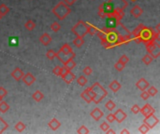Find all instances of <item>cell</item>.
<instances>
[{
	"label": "cell",
	"instance_id": "1",
	"mask_svg": "<svg viewBox=\"0 0 160 134\" xmlns=\"http://www.w3.org/2000/svg\"><path fill=\"white\" fill-rule=\"evenodd\" d=\"M71 12L70 7H68V5L65 4L63 1L59 2L55 7L53 8V15H55V17L60 20V21H63V20L66 19L69 14Z\"/></svg>",
	"mask_w": 160,
	"mask_h": 134
},
{
	"label": "cell",
	"instance_id": "2",
	"mask_svg": "<svg viewBox=\"0 0 160 134\" xmlns=\"http://www.w3.org/2000/svg\"><path fill=\"white\" fill-rule=\"evenodd\" d=\"M93 91V100L95 103H99L103 99L108 95L107 91H105V88L99 84L98 82H96L93 86L90 87Z\"/></svg>",
	"mask_w": 160,
	"mask_h": 134
},
{
	"label": "cell",
	"instance_id": "3",
	"mask_svg": "<svg viewBox=\"0 0 160 134\" xmlns=\"http://www.w3.org/2000/svg\"><path fill=\"white\" fill-rule=\"evenodd\" d=\"M75 53L72 51V48L70 45L68 44H64L63 46L60 48L59 51L56 52V57L62 63H64L69 58H75Z\"/></svg>",
	"mask_w": 160,
	"mask_h": 134
},
{
	"label": "cell",
	"instance_id": "4",
	"mask_svg": "<svg viewBox=\"0 0 160 134\" xmlns=\"http://www.w3.org/2000/svg\"><path fill=\"white\" fill-rule=\"evenodd\" d=\"M145 47L148 54H150L153 57V59H157L160 56V45L158 41L150 40L145 43Z\"/></svg>",
	"mask_w": 160,
	"mask_h": 134
},
{
	"label": "cell",
	"instance_id": "5",
	"mask_svg": "<svg viewBox=\"0 0 160 134\" xmlns=\"http://www.w3.org/2000/svg\"><path fill=\"white\" fill-rule=\"evenodd\" d=\"M72 33L76 36L84 37L88 34L87 32V22L83 21H79L71 29Z\"/></svg>",
	"mask_w": 160,
	"mask_h": 134
},
{
	"label": "cell",
	"instance_id": "6",
	"mask_svg": "<svg viewBox=\"0 0 160 134\" xmlns=\"http://www.w3.org/2000/svg\"><path fill=\"white\" fill-rule=\"evenodd\" d=\"M139 36L142 37L143 43H146V42H148L150 40H152V31H151V28H148L146 26H144V28L142 29L141 34H139Z\"/></svg>",
	"mask_w": 160,
	"mask_h": 134
},
{
	"label": "cell",
	"instance_id": "7",
	"mask_svg": "<svg viewBox=\"0 0 160 134\" xmlns=\"http://www.w3.org/2000/svg\"><path fill=\"white\" fill-rule=\"evenodd\" d=\"M22 81H23V83H24V85L26 86L30 87L36 82V77H35V76H33L32 73H26V74H23Z\"/></svg>",
	"mask_w": 160,
	"mask_h": 134
},
{
	"label": "cell",
	"instance_id": "8",
	"mask_svg": "<svg viewBox=\"0 0 160 134\" xmlns=\"http://www.w3.org/2000/svg\"><path fill=\"white\" fill-rule=\"evenodd\" d=\"M143 123H145L150 128H153L158 123V118L153 114V115L145 116V118H144V120H143Z\"/></svg>",
	"mask_w": 160,
	"mask_h": 134
},
{
	"label": "cell",
	"instance_id": "9",
	"mask_svg": "<svg viewBox=\"0 0 160 134\" xmlns=\"http://www.w3.org/2000/svg\"><path fill=\"white\" fill-rule=\"evenodd\" d=\"M113 115H114V118H115V121H117L118 123H122L124 120H126V118L127 116V113L124 112L123 109H117Z\"/></svg>",
	"mask_w": 160,
	"mask_h": 134
},
{
	"label": "cell",
	"instance_id": "10",
	"mask_svg": "<svg viewBox=\"0 0 160 134\" xmlns=\"http://www.w3.org/2000/svg\"><path fill=\"white\" fill-rule=\"evenodd\" d=\"M156 112V110L151 106V104L149 103H146L145 105H144L142 108H141V110H139V113H142V115L145 117L147 116H150V115H153V114Z\"/></svg>",
	"mask_w": 160,
	"mask_h": 134
},
{
	"label": "cell",
	"instance_id": "11",
	"mask_svg": "<svg viewBox=\"0 0 160 134\" xmlns=\"http://www.w3.org/2000/svg\"><path fill=\"white\" fill-rule=\"evenodd\" d=\"M120 24V21H118L117 19H115L112 16H108L107 19V27L110 29H115Z\"/></svg>",
	"mask_w": 160,
	"mask_h": 134
},
{
	"label": "cell",
	"instance_id": "12",
	"mask_svg": "<svg viewBox=\"0 0 160 134\" xmlns=\"http://www.w3.org/2000/svg\"><path fill=\"white\" fill-rule=\"evenodd\" d=\"M62 79L63 80L66 82L67 84H70L72 83L74 80H75V78H76V76H75V74L71 72V71H67L66 73H65L63 76H61Z\"/></svg>",
	"mask_w": 160,
	"mask_h": 134
},
{
	"label": "cell",
	"instance_id": "13",
	"mask_svg": "<svg viewBox=\"0 0 160 134\" xmlns=\"http://www.w3.org/2000/svg\"><path fill=\"white\" fill-rule=\"evenodd\" d=\"M150 86V84H149V82L146 80L145 78H141V79H139V80L137 81V83H136V87L139 89V91H146L147 89V88Z\"/></svg>",
	"mask_w": 160,
	"mask_h": 134
},
{
	"label": "cell",
	"instance_id": "14",
	"mask_svg": "<svg viewBox=\"0 0 160 134\" xmlns=\"http://www.w3.org/2000/svg\"><path fill=\"white\" fill-rule=\"evenodd\" d=\"M23 74H24V73L23 72L22 69L17 67V68H15L14 70L11 72V76L16 81H20V80H22V78H23Z\"/></svg>",
	"mask_w": 160,
	"mask_h": 134
},
{
	"label": "cell",
	"instance_id": "15",
	"mask_svg": "<svg viewBox=\"0 0 160 134\" xmlns=\"http://www.w3.org/2000/svg\"><path fill=\"white\" fill-rule=\"evenodd\" d=\"M90 116H91V117L94 119V120L98 121L99 119L104 116V113L98 107H97V108H95L91 113H90Z\"/></svg>",
	"mask_w": 160,
	"mask_h": 134
},
{
	"label": "cell",
	"instance_id": "16",
	"mask_svg": "<svg viewBox=\"0 0 160 134\" xmlns=\"http://www.w3.org/2000/svg\"><path fill=\"white\" fill-rule=\"evenodd\" d=\"M143 13V11L142 8L138 6V5H136V6H134L131 9H130V14L132 15V16L134 18H139L142 15Z\"/></svg>",
	"mask_w": 160,
	"mask_h": 134
},
{
	"label": "cell",
	"instance_id": "17",
	"mask_svg": "<svg viewBox=\"0 0 160 134\" xmlns=\"http://www.w3.org/2000/svg\"><path fill=\"white\" fill-rule=\"evenodd\" d=\"M48 126L52 130H57L58 128L61 127V123H60V121L57 120L56 118H53L52 120L49 121Z\"/></svg>",
	"mask_w": 160,
	"mask_h": 134
},
{
	"label": "cell",
	"instance_id": "18",
	"mask_svg": "<svg viewBox=\"0 0 160 134\" xmlns=\"http://www.w3.org/2000/svg\"><path fill=\"white\" fill-rule=\"evenodd\" d=\"M39 42L42 45H44V46H48V45L52 42V37L49 34L44 33L42 36H41V37H39Z\"/></svg>",
	"mask_w": 160,
	"mask_h": 134
},
{
	"label": "cell",
	"instance_id": "19",
	"mask_svg": "<svg viewBox=\"0 0 160 134\" xmlns=\"http://www.w3.org/2000/svg\"><path fill=\"white\" fill-rule=\"evenodd\" d=\"M64 66L66 67L68 71H71L73 68H75V66H76V62H75L74 59L73 58H69L68 59L66 62H65L64 63Z\"/></svg>",
	"mask_w": 160,
	"mask_h": 134
},
{
	"label": "cell",
	"instance_id": "20",
	"mask_svg": "<svg viewBox=\"0 0 160 134\" xmlns=\"http://www.w3.org/2000/svg\"><path fill=\"white\" fill-rule=\"evenodd\" d=\"M121 84H120L117 80H113L112 81L111 83H110V85H109V88L110 89H111L112 91L113 92H117L118 91H120V88H121Z\"/></svg>",
	"mask_w": 160,
	"mask_h": 134
},
{
	"label": "cell",
	"instance_id": "21",
	"mask_svg": "<svg viewBox=\"0 0 160 134\" xmlns=\"http://www.w3.org/2000/svg\"><path fill=\"white\" fill-rule=\"evenodd\" d=\"M32 98L34 99L37 102H39L43 100L44 98V94L41 91H36L33 94H32Z\"/></svg>",
	"mask_w": 160,
	"mask_h": 134
},
{
	"label": "cell",
	"instance_id": "22",
	"mask_svg": "<svg viewBox=\"0 0 160 134\" xmlns=\"http://www.w3.org/2000/svg\"><path fill=\"white\" fill-rule=\"evenodd\" d=\"M24 27L26 29H27L28 31H33V30L36 28V22L32 20H28V21L24 23Z\"/></svg>",
	"mask_w": 160,
	"mask_h": 134
},
{
	"label": "cell",
	"instance_id": "23",
	"mask_svg": "<svg viewBox=\"0 0 160 134\" xmlns=\"http://www.w3.org/2000/svg\"><path fill=\"white\" fill-rule=\"evenodd\" d=\"M144 28V25L142 23H141L139 25H138V27H136L134 30H133V32H132V34H133V36L134 37H136V36H139V34H141L142 31V29Z\"/></svg>",
	"mask_w": 160,
	"mask_h": 134
},
{
	"label": "cell",
	"instance_id": "24",
	"mask_svg": "<svg viewBox=\"0 0 160 134\" xmlns=\"http://www.w3.org/2000/svg\"><path fill=\"white\" fill-rule=\"evenodd\" d=\"M81 97L82 98V100H83V101H85L87 103L92 102V98L90 97V95L88 94V92H87L86 89H84V91L81 93Z\"/></svg>",
	"mask_w": 160,
	"mask_h": 134
},
{
	"label": "cell",
	"instance_id": "25",
	"mask_svg": "<svg viewBox=\"0 0 160 134\" xmlns=\"http://www.w3.org/2000/svg\"><path fill=\"white\" fill-rule=\"evenodd\" d=\"M9 128V124L0 116V134L3 133Z\"/></svg>",
	"mask_w": 160,
	"mask_h": 134
},
{
	"label": "cell",
	"instance_id": "26",
	"mask_svg": "<svg viewBox=\"0 0 160 134\" xmlns=\"http://www.w3.org/2000/svg\"><path fill=\"white\" fill-rule=\"evenodd\" d=\"M84 43V40H83V37H80V36H76V38H74L73 40V44L75 47L77 48H81Z\"/></svg>",
	"mask_w": 160,
	"mask_h": 134
},
{
	"label": "cell",
	"instance_id": "27",
	"mask_svg": "<svg viewBox=\"0 0 160 134\" xmlns=\"http://www.w3.org/2000/svg\"><path fill=\"white\" fill-rule=\"evenodd\" d=\"M9 110V105L4 101H1L0 102V112L1 113H7L8 111Z\"/></svg>",
	"mask_w": 160,
	"mask_h": 134
},
{
	"label": "cell",
	"instance_id": "28",
	"mask_svg": "<svg viewBox=\"0 0 160 134\" xmlns=\"http://www.w3.org/2000/svg\"><path fill=\"white\" fill-rule=\"evenodd\" d=\"M97 31H98V30H97V28L96 26H94V25H92V24H90V23L87 22V32H88V34H90L91 36H94V34H97Z\"/></svg>",
	"mask_w": 160,
	"mask_h": 134
},
{
	"label": "cell",
	"instance_id": "29",
	"mask_svg": "<svg viewBox=\"0 0 160 134\" xmlns=\"http://www.w3.org/2000/svg\"><path fill=\"white\" fill-rule=\"evenodd\" d=\"M26 124L22 121H19L16 125H15V130H16L18 132H23L24 130H26Z\"/></svg>",
	"mask_w": 160,
	"mask_h": 134
},
{
	"label": "cell",
	"instance_id": "30",
	"mask_svg": "<svg viewBox=\"0 0 160 134\" xmlns=\"http://www.w3.org/2000/svg\"><path fill=\"white\" fill-rule=\"evenodd\" d=\"M147 92L149 93V95L150 97H153V96H156L158 91H157V88L156 87H154V86H149L147 88Z\"/></svg>",
	"mask_w": 160,
	"mask_h": 134
},
{
	"label": "cell",
	"instance_id": "31",
	"mask_svg": "<svg viewBox=\"0 0 160 134\" xmlns=\"http://www.w3.org/2000/svg\"><path fill=\"white\" fill-rule=\"evenodd\" d=\"M153 57L150 55V54H146L145 56L142 57V62L145 64V65H149V64H151L152 62H153Z\"/></svg>",
	"mask_w": 160,
	"mask_h": 134
},
{
	"label": "cell",
	"instance_id": "32",
	"mask_svg": "<svg viewBox=\"0 0 160 134\" xmlns=\"http://www.w3.org/2000/svg\"><path fill=\"white\" fill-rule=\"evenodd\" d=\"M9 11V8L8 6H6L5 4H1L0 5V14H1V16H5V15H7Z\"/></svg>",
	"mask_w": 160,
	"mask_h": 134
},
{
	"label": "cell",
	"instance_id": "33",
	"mask_svg": "<svg viewBox=\"0 0 160 134\" xmlns=\"http://www.w3.org/2000/svg\"><path fill=\"white\" fill-rule=\"evenodd\" d=\"M77 83H78V85H80L81 87H83V86H85V85H86L87 79H86V77L84 76H80L77 78Z\"/></svg>",
	"mask_w": 160,
	"mask_h": 134
},
{
	"label": "cell",
	"instance_id": "34",
	"mask_svg": "<svg viewBox=\"0 0 160 134\" xmlns=\"http://www.w3.org/2000/svg\"><path fill=\"white\" fill-rule=\"evenodd\" d=\"M115 106H116V104H115V102H114L112 100H109L106 102V104H105V107H106L109 111H112L113 109L115 108Z\"/></svg>",
	"mask_w": 160,
	"mask_h": 134
},
{
	"label": "cell",
	"instance_id": "35",
	"mask_svg": "<svg viewBox=\"0 0 160 134\" xmlns=\"http://www.w3.org/2000/svg\"><path fill=\"white\" fill-rule=\"evenodd\" d=\"M149 130H150V128L146 125L145 123H143L142 125H141V126H139V131L141 132V133H142V134L148 133Z\"/></svg>",
	"mask_w": 160,
	"mask_h": 134
},
{
	"label": "cell",
	"instance_id": "36",
	"mask_svg": "<svg viewBox=\"0 0 160 134\" xmlns=\"http://www.w3.org/2000/svg\"><path fill=\"white\" fill-rule=\"evenodd\" d=\"M124 66H126V64H124L121 61H119L114 64V68H115V70H117L118 72H121V71H123L124 70Z\"/></svg>",
	"mask_w": 160,
	"mask_h": 134
},
{
	"label": "cell",
	"instance_id": "37",
	"mask_svg": "<svg viewBox=\"0 0 160 134\" xmlns=\"http://www.w3.org/2000/svg\"><path fill=\"white\" fill-rule=\"evenodd\" d=\"M46 57L51 60V61H53V60L56 57V52L53 51V49H49V51L46 52Z\"/></svg>",
	"mask_w": 160,
	"mask_h": 134
},
{
	"label": "cell",
	"instance_id": "38",
	"mask_svg": "<svg viewBox=\"0 0 160 134\" xmlns=\"http://www.w3.org/2000/svg\"><path fill=\"white\" fill-rule=\"evenodd\" d=\"M51 29H52V31L57 33L60 31V29H61V25H60L57 22H54L51 24Z\"/></svg>",
	"mask_w": 160,
	"mask_h": 134
},
{
	"label": "cell",
	"instance_id": "39",
	"mask_svg": "<svg viewBox=\"0 0 160 134\" xmlns=\"http://www.w3.org/2000/svg\"><path fill=\"white\" fill-rule=\"evenodd\" d=\"M90 131H89V130L87 128V127H85V126H81L79 128H78V130H77V133H79V134H88Z\"/></svg>",
	"mask_w": 160,
	"mask_h": 134
},
{
	"label": "cell",
	"instance_id": "40",
	"mask_svg": "<svg viewBox=\"0 0 160 134\" xmlns=\"http://www.w3.org/2000/svg\"><path fill=\"white\" fill-rule=\"evenodd\" d=\"M100 128H101V130H102V131L106 132V131L109 130V128H110V126H109L108 122H106V121L102 122V123L100 124Z\"/></svg>",
	"mask_w": 160,
	"mask_h": 134
},
{
	"label": "cell",
	"instance_id": "41",
	"mask_svg": "<svg viewBox=\"0 0 160 134\" xmlns=\"http://www.w3.org/2000/svg\"><path fill=\"white\" fill-rule=\"evenodd\" d=\"M82 73H83V74H85V76H90V74L93 73V70L90 66H86V67L83 68Z\"/></svg>",
	"mask_w": 160,
	"mask_h": 134
},
{
	"label": "cell",
	"instance_id": "42",
	"mask_svg": "<svg viewBox=\"0 0 160 134\" xmlns=\"http://www.w3.org/2000/svg\"><path fill=\"white\" fill-rule=\"evenodd\" d=\"M139 110H141V107H139L138 104H134V105L131 107V112L134 114V115H137V114H139Z\"/></svg>",
	"mask_w": 160,
	"mask_h": 134
},
{
	"label": "cell",
	"instance_id": "43",
	"mask_svg": "<svg viewBox=\"0 0 160 134\" xmlns=\"http://www.w3.org/2000/svg\"><path fill=\"white\" fill-rule=\"evenodd\" d=\"M8 95V91L5 88L3 87H0V96H1L2 98L6 97Z\"/></svg>",
	"mask_w": 160,
	"mask_h": 134
},
{
	"label": "cell",
	"instance_id": "44",
	"mask_svg": "<svg viewBox=\"0 0 160 134\" xmlns=\"http://www.w3.org/2000/svg\"><path fill=\"white\" fill-rule=\"evenodd\" d=\"M53 74H55V76H60V73H61V67H60V66H55V67L53 68Z\"/></svg>",
	"mask_w": 160,
	"mask_h": 134
},
{
	"label": "cell",
	"instance_id": "45",
	"mask_svg": "<svg viewBox=\"0 0 160 134\" xmlns=\"http://www.w3.org/2000/svg\"><path fill=\"white\" fill-rule=\"evenodd\" d=\"M119 60H120V61H121L124 64H127V63L129 62V58L126 55V54H124V55H122L121 58H120Z\"/></svg>",
	"mask_w": 160,
	"mask_h": 134
},
{
	"label": "cell",
	"instance_id": "46",
	"mask_svg": "<svg viewBox=\"0 0 160 134\" xmlns=\"http://www.w3.org/2000/svg\"><path fill=\"white\" fill-rule=\"evenodd\" d=\"M141 97L142 100H148V99L150 98V95H149V93L147 92V91H143L141 94Z\"/></svg>",
	"mask_w": 160,
	"mask_h": 134
},
{
	"label": "cell",
	"instance_id": "47",
	"mask_svg": "<svg viewBox=\"0 0 160 134\" xmlns=\"http://www.w3.org/2000/svg\"><path fill=\"white\" fill-rule=\"evenodd\" d=\"M106 119L108 120L109 123H112V122H114V120H115L113 114H109V115L107 116V117H106Z\"/></svg>",
	"mask_w": 160,
	"mask_h": 134
},
{
	"label": "cell",
	"instance_id": "48",
	"mask_svg": "<svg viewBox=\"0 0 160 134\" xmlns=\"http://www.w3.org/2000/svg\"><path fill=\"white\" fill-rule=\"evenodd\" d=\"M76 1H77V0H63V2L66 5H68V7H70V6H72V5H74V3Z\"/></svg>",
	"mask_w": 160,
	"mask_h": 134
},
{
	"label": "cell",
	"instance_id": "49",
	"mask_svg": "<svg viewBox=\"0 0 160 134\" xmlns=\"http://www.w3.org/2000/svg\"><path fill=\"white\" fill-rule=\"evenodd\" d=\"M133 39H134V41L136 42V43H138V44H139V43H142V39L141 36H136V37H134Z\"/></svg>",
	"mask_w": 160,
	"mask_h": 134
},
{
	"label": "cell",
	"instance_id": "50",
	"mask_svg": "<svg viewBox=\"0 0 160 134\" xmlns=\"http://www.w3.org/2000/svg\"><path fill=\"white\" fill-rule=\"evenodd\" d=\"M120 133H121V134H129V133H130V131L127 130V128H124V130H122L121 131H120Z\"/></svg>",
	"mask_w": 160,
	"mask_h": 134
},
{
	"label": "cell",
	"instance_id": "51",
	"mask_svg": "<svg viewBox=\"0 0 160 134\" xmlns=\"http://www.w3.org/2000/svg\"><path fill=\"white\" fill-rule=\"evenodd\" d=\"M154 31L157 32L158 34H160V23H157V25L156 26V29H154Z\"/></svg>",
	"mask_w": 160,
	"mask_h": 134
},
{
	"label": "cell",
	"instance_id": "52",
	"mask_svg": "<svg viewBox=\"0 0 160 134\" xmlns=\"http://www.w3.org/2000/svg\"><path fill=\"white\" fill-rule=\"evenodd\" d=\"M108 134H114V133H115V131H114L113 130H112V128H109V130L106 131Z\"/></svg>",
	"mask_w": 160,
	"mask_h": 134
},
{
	"label": "cell",
	"instance_id": "53",
	"mask_svg": "<svg viewBox=\"0 0 160 134\" xmlns=\"http://www.w3.org/2000/svg\"><path fill=\"white\" fill-rule=\"evenodd\" d=\"M1 101H3V98H2L1 96H0V102H1Z\"/></svg>",
	"mask_w": 160,
	"mask_h": 134
},
{
	"label": "cell",
	"instance_id": "54",
	"mask_svg": "<svg viewBox=\"0 0 160 134\" xmlns=\"http://www.w3.org/2000/svg\"><path fill=\"white\" fill-rule=\"evenodd\" d=\"M131 1H132V2H136V1H137V0H131Z\"/></svg>",
	"mask_w": 160,
	"mask_h": 134
},
{
	"label": "cell",
	"instance_id": "55",
	"mask_svg": "<svg viewBox=\"0 0 160 134\" xmlns=\"http://www.w3.org/2000/svg\"><path fill=\"white\" fill-rule=\"evenodd\" d=\"M2 19V16H1V14H0V20H1Z\"/></svg>",
	"mask_w": 160,
	"mask_h": 134
}]
</instances>
